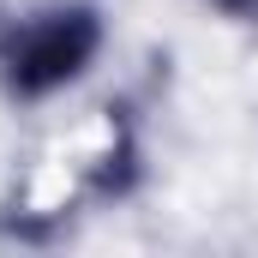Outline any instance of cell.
Listing matches in <instances>:
<instances>
[{"instance_id": "obj_2", "label": "cell", "mask_w": 258, "mask_h": 258, "mask_svg": "<svg viewBox=\"0 0 258 258\" xmlns=\"http://www.w3.org/2000/svg\"><path fill=\"white\" fill-rule=\"evenodd\" d=\"M246 12H258V0H252V6H246Z\"/></svg>"}, {"instance_id": "obj_1", "label": "cell", "mask_w": 258, "mask_h": 258, "mask_svg": "<svg viewBox=\"0 0 258 258\" xmlns=\"http://www.w3.org/2000/svg\"><path fill=\"white\" fill-rule=\"evenodd\" d=\"M108 30L90 0H42L12 18H0V90L12 102H48L72 90L96 54Z\"/></svg>"}]
</instances>
